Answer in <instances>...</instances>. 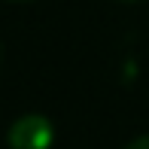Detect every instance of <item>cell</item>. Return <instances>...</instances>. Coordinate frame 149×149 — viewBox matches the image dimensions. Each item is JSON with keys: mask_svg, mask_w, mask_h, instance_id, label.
Instances as JSON below:
<instances>
[{"mask_svg": "<svg viewBox=\"0 0 149 149\" xmlns=\"http://www.w3.org/2000/svg\"><path fill=\"white\" fill-rule=\"evenodd\" d=\"M52 122L46 116H22L9 128V146L12 149H49L52 146Z\"/></svg>", "mask_w": 149, "mask_h": 149, "instance_id": "1", "label": "cell"}, {"mask_svg": "<svg viewBox=\"0 0 149 149\" xmlns=\"http://www.w3.org/2000/svg\"><path fill=\"white\" fill-rule=\"evenodd\" d=\"M125 149H149V134H143V137H137V140H131Z\"/></svg>", "mask_w": 149, "mask_h": 149, "instance_id": "2", "label": "cell"}, {"mask_svg": "<svg viewBox=\"0 0 149 149\" xmlns=\"http://www.w3.org/2000/svg\"><path fill=\"white\" fill-rule=\"evenodd\" d=\"M125 3H137V0H125Z\"/></svg>", "mask_w": 149, "mask_h": 149, "instance_id": "3", "label": "cell"}]
</instances>
